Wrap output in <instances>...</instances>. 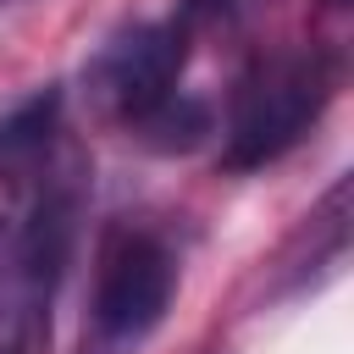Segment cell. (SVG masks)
Segmentation results:
<instances>
[{
	"mask_svg": "<svg viewBox=\"0 0 354 354\" xmlns=\"http://www.w3.org/2000/svg\"><path fill=\"white\" fill-rule=\"evenodd\" d=\"M83 210V177L72 160H55L50 177L28 194V216L0 232V354H44L55 288L72 260Z\"/></svg>",
	"mask_w": 354,
	"mask_h": 354,
	"instance_id": "1",
	"label": "cell"
},
{
	"mask_svg": "<svg viewBox=\"0 0 354 354\" xmlns=\"http://www.w3.org/2000/svg\"><path fill=\"white\" fill-rule=\"evenodd\" d=\"M337 94V61L315 44L299 50H277L260 55L227 105V144H221V166L227 171H254L282 160L332 105Z\"/></svg>",
	"mask_w": 354,
	"mask_h": 354,
	"instance_id": "2",
	"label": "cell"
},
{
	"mask_svg": "<svg viewBox=\"0 0 354 354\" xmlns=\"http://www.w3.org/2000/svg\"><path fill=\"white\" fill-rule=\"evenodd\" d=\"M177 293V254L155 227L116 221L94 254V332L111 343L149 337Z\"/></svg>",
	"mask_w": 354,
	"mask_h": 354,
	"instance_id": "3",
	"label": "cell"
},
{
	"mask_svg": "<svg viewBox=\"0 0 354 354\" xmlns=\"http://www.w3.org/2000/svg\"><path fill=\"white\" fill-rule=\"evenodd\" d=\"M183 61H188V28L183 22H138V28H122L83 66L88 105L105 122H116V127L133 133L144 116H155L177 94Z\"/></svg>",
	"mask_w": 354,
	"mask_h": 354,
	"instance_id": "4",
	"label": "cell"
},
{
	"mask_svg": "<svg viewBox=\"0 0 354 354\" xmlns=\"http://www.w3.org/2000/svg\"><path fill=\"white\" fill-rule=\"evenodd\" d=\"M61 149V88H39L0 116V188L33 194Z\"/></svg>",
	"mask_w": 354,
	"mask_h": 354,
	"instance_id": "5",
	"label": "cell"
},
{
	"mask_svg": "<svg viewBox=\"0 0 354 354\" xmlns=\"http://www.w3.org/2000/svg\"><path fill=\"white\" fill-rule=\"evenodd\" d=\"M149 149H194V144H205L210 138V105H199V100H188V94H171L155 116H144L138 127H133Z\"/></svg>",
	"mask_w": 354,
	"mask_h": 354,
	"instance_id": "6",
	"label": "cell"
}]
</instances>
